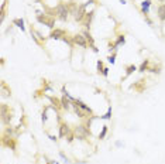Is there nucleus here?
Masks as SVG:
<instances>
[{
  "label": "nucleus",
  "instance_id": "nucleus-1",
  "mask_svg": "<svg viewBox=\"0 0 165 164\" xmlns=\"http://www.w3.org/2000/svg\"><path fill=\"white\" fill-rule=\"evenodd\" d=\"M55 13L58 14V17H59L62 21H66V20H68V16H69V8H68V4H65V3H59V4L56 6Z\"/></svg>",
  "mask_w": 165,
  "mask_h": 164
},
{
  "label": "nucleus",
  "instance_id": "nucleus-2",
  "mask_svg": "<svg viewBox=\"0 0 165 164\" xmlns=\"http://www.w3.org/2000/svg\"><path fill=\"white\" fill-rule=\"evenodd\" d=\"M89 134H90V131H89V129H87L86 126H83V124L76 126V129H75V136H76V139L85 140Z\"/></svg>",
  "mask_w": 165,
  "mask_h": 164
},
{
  "label": "nucleus",
  "instance_id": "nucleus-3",
  "mask_svg": "<svg viewBox=\"0 0 165 164\" xmlns=\"http://www.w3.org/2000/svg\"><path fill=\"white\" fill-rule=\"evenodd\" d=\"M72 41H73V44H76V45L82 47V48H86L87 47V40L85 38L83 34H75L72 37Z\"/></svg>",
  "mask_w": 165,
  "mask_h": 164
},
{
  "label": "nucleus",
  "instance_id": "nucleus-4",
  "mask_svg": "<svg viewBox=\"0 0 165 164\" xmlns=\"http://www.w3.org/2000/svg\"><path fill=\"white\" fill-rule=\"evenodd\" d=\"M37 20H38L39 23L48 25L49 28H54V23H55L54 18H48L47 14H44V16H42V14H38V16H37Z\"/></svg>",
  "mask_w": 165,
  "mask_h": 164
},
{
  "label": "nucleus",
  "instance_id": "nucleus-5",
  "mask_svg": "<svg viewBox=\"0 0 165 164\" xmlns=\"http://www.w3.org/2000/svg\"><path fill=\"white\" fill-rule=\"evenodd\" d=\"M63 37H65V31L61 28H55L49 34V38H52V40H62Z\"/></svg>",
  "mask_w": 165,
  "mask_h": 164
},
{
  "label": "nucleus",
  "instance_id": "nucleus-6",
  "mask_svg": "<svg viewBox=\"0 0 165 164\" xmlns=\"http://www.w3.org/2000/svg\"><path fill=\"white\" fill-rule=\"evenodd\" d=\"M71 134V129L66 123H61L59 124V137H65V136H69Z\"/></svg>",
  "mask_w": 165,
  "mask_h": 164
},
{
  "label": "nucleus",
  "instance_id": "nucleus-7",
  "mask_svg": "<svg viewBox=\"0 0 165 164\" xmlns=\"http://www.w3.org/2000/svg\"><path fill=\"white\" fill-rule=\"evenodd\" d=\"M157 14H158V18L161 21H165V4H159L157 8Z\"/></svg>",
  "mask_w": 165,
  "mask_h": 164
},
{
  "label": "nucleus",
  "instance_id": "nucleus-8",
  "mask_svg": "<svg viewBox=\"0 0 165 164\" xmlns=\"http://www.w3.org/2000/svg\"><path fill=\"white\" fill-rule=\"evenodd\" d=\"M3 143L7 147L11 148V150H16V143H14V140L11 139V137H3Z\"/></svg>",
  "mask_w": 165,
  "mask_h": 164
},
{
  "label": "nucleus",
  "instance_id": "nucleus-9",
  "mask_svg": "<svg viewBox=\"0 0 165 164\" xmlns=\"http://www.w3.org/2000/svg\"><path fill=\"white\" fill-rule=\"evenodd\" d=\"M149 6H151V1L149 0H144L141 3V11L144 16H147L148 14V10H149Z\"/></svg>",
  "mask_w": 165,
  "mask_h": 164
},
{
  "label": "nucleus",
  "instance_id": "nucleus-10",
  "mask_svg": "<svg viewBox=\"0 0 165 164\" xmlns=\"http://www.w3.org/2000/svg\"><path fill=\"white\" fill-rule=\"evenodd\" d=\"M75 103H76V105H78V106L80 107L82 110H85L86 113H92V109H90V107L87 106V105H85V103H83L82 100H79V99H76V100H75Z\"/></svg>",
  "mask_w": 165,
  "mask_h": 164
},
{
  "label": "nucleus",
  "instance_id": "nucleus-11",
  "mask_svg": "<svg viewBox=\"0 0 165 164\" xmlns=\"http://www.w3.org/2000/svg\"><path fill=\"white\" fill-rule=\"evenodd\" d=\"M93 14H94L93 10L90 13H86V16H85V25H86V28H90V21L93 18Z\"/></svg>",
  "mask_w": 165,
  "mask_h": 164
},
{
  "label": "nucleus",
  "instance_id": "nucleus-12",
  "mask_svg": "<svg viewBox=\"0 0 165 164\" xmlns=\"http://www.w3.org/2000/svg\"><path fill=\"white\" fill-rule=\"evenodd\" d=\"M61 102H62V107H63V109H66V110H68V109L71 107V102H72V100L68 98L66 95H63V98L61 99Z\"/></svg>",
  "mask_w": 165,
  "mask_h": 164
},
{
  "label": "nucleus",
  "instance_id": "nucleus-13",
  "mask_svg": "<svg viewBox=\"0 0 165 164\" xmlns=\"http://www.w3.org/2000/svg\"><path fill=\"white\" fill-rule=\"evenodd\" d=\"M13 24L17 25L18 28H21V31H25V27H24V20H23V18H14V20H13Z\"/></svg>",
  "mask_w": 165,
  "mask_h": 164
},
{
  "label": "nucleus",
  "instance_id": "nucleus-14",
  "mask_svg": "<svg viewBox=\"0 0 165 164\" xmlns=\"http://www.w3.org/2000/svg\"><path fill=\"white\" fill-rule=\"evenodd\" d=\"M148 69H149V59H145L141 65H140L138 71H140V72H144V71H148Z\"/></svg>",
  "mask_w": 165,
  "mask_h": 164
},
{
  "label": "nucleus",
  "instance_id": "nucleus-15",
  "mask_svg": "<svg viewBox=\"0 0 165 164\" xmlns=\"http://www.w3.org/2000/svg\"><path fill=\"white\" fill-rule=\"evenodd\" d=\"M134 71H137V66H135V65H128V66H127V69H126V76L131 75Z\"/></svg>",
  "mask_w": 165,
  "mask_h": 164
},
{
  "label": "nucleus",
  "instance_id": "nucleus-16",
  "mask_svg": "<svg viewBox=\"0 0 165 164\" xmlns=\"http://www.w3.org/2000/svg\"><path fill=\"white\" fill-rule=\"evenodd\" d=\"M126 42V38H124V35H118L117 41L114 42V47H117V45H120V44H124Z\"/></svg>",
  "mask_w": 165,
  "mask_h": 164
},
{
  "label": "nucleus",
  "instance_id": "nucleus-17",
  "mask_svg": "<svg viewBox=\"0 0 165 164\" xmlns=\"http://www.w3.org/2000/svg\"><path fill=\"white\" fill-rule=\"evenodd\" d=\"M49 100H51V102H52V103H54V105H55L56 107H61V106H62V102H61V100H58V99L49 98Z\"/></svg>",
  "mask_w": 165,
  "mask_h": 164
},
{
  "label": "nucleus",
  "instance_id": "nucleus-18",
  "mask_svg": "<svg viewBox=\"0 0 165 164\" xmlns=\"http://www.w3.org/2000/svg\"><path fill=\"white\" fill-rule=\"evenodd\" d=\"M106 133H107V126H103L102 131H100V134H99V139H100V140H102V139H104V136H106Z\"/></svg>",
  "mask_w": 165,
  "mask_h": 164
},
{
  "label": "nucleus",
  "instance_id": "nucleus-19",
  "mask_svg": "<svg viewBox=\"0 0 165 164\" xmlns=\"http://www.w3.org/2000/svg\"><path fill=\"white\" fill-rule=\"evenodd\" d=\"M1 90H3V93H1V96H3V98L10 95V90H6V85H4V83L1 85Z\"/></svg>",
  "mask_w": 165,
  "mask_h": 164
},
{
  "label": "nucleus",
  "instance_id": "nucleus-20",
  "mask_svg": "<svg viewBox=\"0 0 165 164\" xmlns=\"http://www.w3.org/2000/svg\"><path fill=\"white\" fill-rule=\"evenodd\" d=\"M107 59H109L110 64H114V61H116V54H111V55H110Z\"/></svg>",
  "mask_w": 165,
  "mask_h": 164
},
{
  "label": "nucleus",
  "instance_id": "nucleus-21",
  "mask_svg": "<svg viewBox=\"0 0 165 164\" xmlns=\"http://www.w3.org/2000/svg\"><path fill=\"white\" fill-rule=\"evenodd\" d=\"M110 116H111V107H109L107 113H106L104 116H102V119H110Z\"/></svg>",
  "mask_w": 165,
  "mask_h": 164
},
{
  "label": "nucleus",
  "instance_id": "nucleus-22",
  "mask_svg": "<svg viewBox=\"0 0 165 164\" xmlns=\"http://www.w3.org/2000/svg\"><path fill=\"white\" fill-rule=\"evenodd\" d=\"M103 69H104V68H103V62L102 61H97V71H99V72L102 71L103 72Z\"/></svg>",
  "mask_w": 165,
  "mask_h": 164
},
{
  "label": "nucleus",
  "instance_id": "nucleus-23",
  "mask_svg": "<svg viewBox=\"0 0 165 164\" xmlns=\"http://www.w3.org/2000/svg\"><path fill=\"white\" fill-rule=\"evenodd\" d=\"M47 119H48L47 117V109H44V112H42V122L45 123L47 122Z\"/></svg>",
  "mask_w": 165,
  "mask_h": 164
},
{
  "label": "nucleus",
  "instance_id": "nucleus-24",
  "mask_svg": "<svg viewBox=\"0 0 165 164\" xmlns=\"http://www.w3.org/2000/svg\"><path fill=\"white\" fill-rule=\"evenodd\" d=\"M103 75H104V76H107V75H109V69H107V68H104V69H103V72H102Z\"/></svg>",
  "mask_w": 165,
  "mask_h": 164
},
{
  "label": "nucleus",
  "instance_id": "nucleus-25",
  "mask_svg": "<svg viewBox=\"0 0 165 164\" xmlns=\"http://www.w3.org/2000/svg\"><path fill=\"white\" fill-rule=\"evenodd\" d=\"M48 137H49V140H52V141H56V137H55V136H51V134H48Z\"/></svg>",
  "mask_w": 165,
  "mask_h": 164
}]
</instances>
